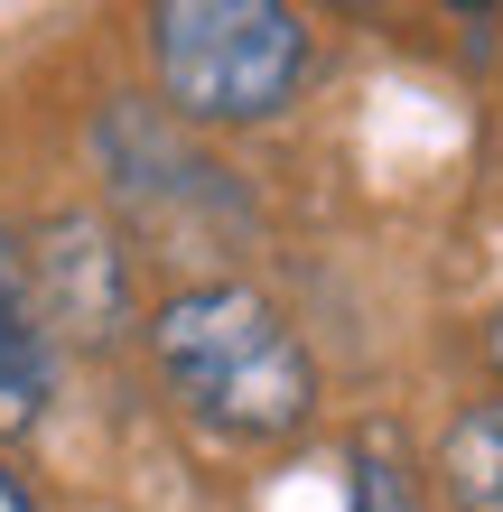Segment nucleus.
<instances>
[{"mask_svg": "<svg viewBox=\"0 0 503 512\" xmlns=\"http://www.w3.org/2000/svg\"><path fill=\"white\" fill-rule=\"evenodd\" d=\"M150 364L168 401L233 447L299 438L317 419V364L252 280H196L150 317Z\"/></svg>", "mask_w": 503, "mask_h": 512, "instance_id": "1", "label": "nucleus"}, {"mask_svg": "<svg viewBox=\"0 0 503 512\" xmlns=\"http://www.w3.org/2000/svg\"><path fill=\"white\" fill-rule=\"evenodd\" d=\"M150 66H159L168 122L243 131L289 112V94L308 84V19L280 0H159Z\"/></svg>", "mask_w": 503, "mask_h": 512, "instance_id": "2", "label": "nucleus"}, {"mask_svg": "<svg viewBox=\"0 0 503 512\" xmlns=\"http://www.w3.org/2000/svg\"><path fill=\"white\" fill-rule=\"evenodd\" d=\"M28 308H38L47 336L75 345H112L131 326V261L122 233L103 215H47L38 243H28Z\"/></svg>", "mask_w": 503, "mask_h": 512, "instance_id": "3", "label": "nucleus"}, {"mask_svg": "<svg viewBox=\"0 0 503 512\" xmlns=\"http://www.w3.org/2000/svg\"><path fill=\"white\" fill-rule=\"evenodd\" d=\"M438 494L457 512H503V401H466L438 438Z\"/></svg>", "mask_w": 503, "mask_h": 512, "instance_id": "4", "label": "nucleus"}, {"mask_svg": "<svg viewBox=\"0 0 503 512\" xmlns=\"http://www.w3.org/2000/svg\"><path fill=\"white\" fill-rule=\"evenodd\" d=\"M354 494H345V512H429V494H420V466L401 457V438L392 429H354Z\"/></svg>", "mask_w": 503, "mask_h": 512, "instance_id": "5", "label": "nucleus"}, {"mask_svg": "<svg viewBox=\"0 0 503 512\" xmlns=\"http://www.w3.org/2000/svg\"><path fill=\"white\" fill-rule=\"evenodd\" d=\"M0 512H47V503H38V485L19 475V457H10V447H0Z\"/></svg>", "mask_w": 503, "mask_h": 512, "instance_id": "6", "label": "nucleus"}, {"mask_svg": "<svg viewBox=\"0 0 503 512\" xmlns=\"http://www.w3.org/2000/svg\"><path fill=\"white\" fill-rule=\"evenodd\" d=\"M494 373H503V308H494Z\"/></svg>", "mask_w": 503, "mask_h": 512, "instance_id": "7", "label": "nucleus"}]
</instances>
